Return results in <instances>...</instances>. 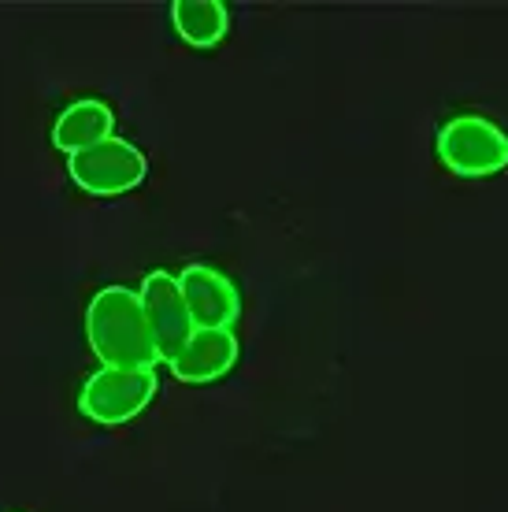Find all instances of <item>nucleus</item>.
<instances>
[{"mask_svg": "<svg viewBox=\"0 0 508 512\" xmlns=\"http://www.w3.org/2000/svg\"><path fill=\"white\" fill-rule=\"evenodd\" d=\"M86 342L101 368H156V342L145 320L138 290L130 286H104L86 305Z\"/></svg>", "mask_w": 508, "mask_h": 512, "instance_id": "nucleus-1", "label": "nucleus"}, {"mask_svg": "<svg viewBox=\"0 0 508 512\" xmlns=\"http://www.w3.org/2000/svg\"><path fill=\"white\" fill-rule=\"evenodd\" d=\"M178 286L197 331H234L242 320V294L230 275L212 264H186L178 271Z\"/></svg>", "mask_w": 508, "mask_h": 512, "instance_id": "nucleus-6", "label": "nucleus"}, {"mask_svg": "<svg viewBox=\"0 0 508 512\" xmlns=\"http://www.w3.org/2000/svg\"><path fill=\"white\" fill-rule=\"evenodd\" d=\"M138 297L145 308V320H149V331H153L156 357H160V364H171L197 331L190 308H186V297H182V286H178V275L164 268L149 271L141 279Z\"/></svg>", "mask_w": 508, "mask_h": 512, "instance_id": "nucleus-5", "label": "nucleus"}, {"mask_svg": "<svg viewBox=\"0 0 508 512\" xmlns=\"http://www.w3.org/2000/svg\"><path fill=\"white\" fill-rule=\"evenodd\" d=\"M108 138H115V112L97 97H82V101L67 104L52 123V145L67 156L93 149Z\"/></svg>", "mask_w": 508, "mask_h": 512, "instance_id": "nucleus-8", "label": "nucleus"}, {"mask_svg": "<svg viewBox=\"0 0 508 512\" xmlns=\"http://www.w3.org/2000/svg\"><path fill=\"white\" fill-rule=\"evenodd\" d=\"M171 26L190 49H219L227 38L230 15L223 0H175L171 4Z\"/></svg>", "mask_w": 508, "mask_h": 512, "instance_id": "nucleus-9", "label": "nucleus"}, {"mask_svg": "<svg viewBox=\"0 0 508 512\" xmlns=\"http://www.w3.org/2000/svg\"><path fill=\"white\" fill-rule=\"evenodd\" d=\"M238 357H242V342H238L234 331H193L186 349L167 368H171V375H175L178 383L204 386V383H219L223 375L234 372Z\"/></svg>", "mask_w": 508, "mask_h": 512, "instance_id": "nucleus-7", "label": "nucleus"}, {"mask_svg": "<svg viewBox=\"0 0 508 512\" xmlns=\"http://www.w3.org/2000/svg\"><path fill=\"white\" fill-rule=\"evenodd\" d=\"M438 160L460 179H490L508 167V134L501 123L475 112L445 119L438 130Z\"/></svg>", "mask_w": 508, "mask_h": 512, "instance_id": "nucleus-2", "label": "nucleus"}, {"mask_svg": "<svg viewBox=\"0 0 508 512\" xmlns=\"http://www.w3.org/2000/svg\"><path fill=\"white\" fill-rule=\"evenodd\" d=\"M160 390L156 368H97L78 390V412L97 427H123L149 409Z\"/></svg>", "mask_w": 508, "mask_h": 512, "instance_id": "nucleus-3", "label": "nucleus"}, {"mask_svg": "<svg viewBox=\"0 0 508 512\" xmlns=\"http://www.w3.org/2000/svg\"><path fill=\"white\" fill-rule=\"evenodd\" d=\"M67 175L89 197H119L149 179V156L127 138H108L93 149L67 156Z\"/></svg>", "mask_w": 508, "mask_h": 512, "instance_id": "nucleus-4", "label": "nucleus"}]
</instances>
